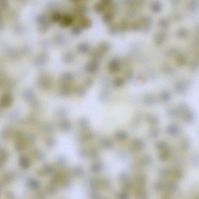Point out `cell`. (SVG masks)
Wrapping results in <instances>:
<instances>
[{"instance_id": "1", "label": "cell", "mask_w": 199, "mask_h": 199, "mask_svg": "<svg viewBox=\"0 0 199 199\" xmlns=\"http://www.w3.org/2000/svg\"><path fill=\"white\" fill-rule=\"evenodd\" d=\"M72 20L69 17H64L61 21V25L62 26H68L71 23Z\"/></svg>"}]
</instances>
